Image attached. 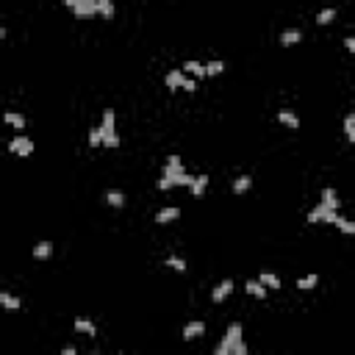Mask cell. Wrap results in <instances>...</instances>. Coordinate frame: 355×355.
<instances>
[{"mask_svg": "<svg viewBox=\"0 0 355 355\" xmlns=\"http://www.w3.org/2000/svg\"><path fill=\"white\" fill-rule=\"evenodd\" d=\"M181 69H183L186 75H192V78H208V73H205V64H200V61H183Z\"/></svg>", "mask_w": 355, "mask_h": 355, "instance_id": "11", "label": "cell"}, {"mask_svg": "<svg viewBox=\"0 0 355 355\" xmlns=\"http://www.w3.org/2000/svg\"><path fill=\"white\" fill-rule=\"evenodd\" d=\"M258 280H261L264 286L269 289V292H275V289H280V277H277L275 272H266V269H264L261 275H258Z\"/></svg>", "mask_w": 355, "mask_h": 355, "instance_id": "17", "label": "cell"}, {"mask_svg": "<svg viewBox=\"0 0 355 355\" xmlns=\"http://www.w3.org/2000/svg\"><path fill=\"white\" fill-rule=\"evenodd\" d=\"M75 330L78 333H86V336H97V325L92 322V319H75Z\"/></svg>", "mask_w": 355, "mask_h": 355, "instance_id": "18", "label": "cell"}, {"mask_svg": "<svg viewBox=\"0 0 355 355\" xmlns=\"http://www.w3.org/2000/svg\"><path fill=\"white\" fill-rule=\"evenodd\" d=\"M178 217H181V208H178V205H167V208H161L156 214V222L158 225H169V222H175Z\"/></svg>", "mask_w": 355, "mask_h": 355, "instance_id": "12", "label": "cell"}, {"mask_svg": "<svg viewBox=\"0 0 355 355\" xmlns=\"http://www.w3.org/2000/svg\"><path fill=\"white\" fill-rule=\"evenodd\" d=\"M300 39H303V33H300L297 28H292V31H283V33H280V45H283V47H292V45H297Z\"/></svg>", "mask_w": 355, "mask_h": 355, "instance_id": "21", "label": "cell"}, {"mask_svg": "<svg viewBox=\"0 0 355 355\" xmlns=\"http://www.w3.org/2000/svg\"><path fill=\"white\" fill-rule=\"evenodd\" d=\"M105 203H109L111 208H122V205H125V194L117 192V189H111V192L105 194Z\"/></svg>", "mask_w": 355, "mask_h": 355, "instance_id": "22", "label": "cell"}, {"mask_svg": "<svg viewBox=\"0 0 355 355\" xmlns=\"http://www.w3.org/2000/svg\"><path fill=\"white\" fill-rule=\"evenodd\" d=\"M100 145H103V128L100 125L89 128V147H100Z\"/></svg>", "mask_w": 355, "mask_h": 355, "instance_id": "25", "label": "cell"}, {"mask_svg": "<svg viewBox=\"0 0 355 355\" xmlns=\"http://www.w3.org/2000/svg\"><path fill=\"white\" fill-rule=\"evenodd\" d=\"M194 89H197V81H194L192 75H189V78L183 81V92H194Z\"/></svg>", "mask_w": 355, "mask_h": 355, "instance_id": "30", "label": "cell"}, {"mask_svg": "<svg viewBox=\"0 0 355 355\" xmlns=\"http://www.w3.org/2000/svg\"><path fill=\"white\" fill-rule=\"evenodd\" d=\"M50 256H53V244H50V241H39V244L33 247V258H37V261H47Z\"/></svg>", "mask_w": 355, "mask_h": 355, "instance_id": "19", "label": "cell"}, {"mask_svg": "<svg viewBox=\"0 0 355 355\" xmlns=\"http://www.w3.org/2000/svg\"><path fill=\"white\" fill-rule=\"evenodd\" d=\"M3 122H6V125H11V128H17V131H25V117L17 114V111H6Z\"/></svg>", "mask_w": 355, "mask_h": 355, "instance_id": "16", "label": "cell"}, {"mask_svg": "<svg viewBox=\"0 0 355 355\" xmlns=\"http://www.w3.org/2000/svg\"><path fill=\"white\" fill-rule=\"evenodd\" d=\"M97 6H100V17H105V20L114 17V6H111V0H97Z\"/></svg>", "mask_w": 355, "mask_h": 355, "instance_id": "27", "label": "cell"}, {"mask_svg": "<svg viewBox=\"0 0 355 355\" xmlns=\"http://www.w3.org/2000/svg\"><path fill=\"white\" fill-rule=\"evenodd\" d=\"M336 228L341 230V233H355V222H350V220H344V217H339V220H336Z\"/></svg>", "mask_w": 355, "mask_h": 355, "instance_id": "28", "label": "cell"}, {"mask_svg": "<svg viewBox=\"0 0 355 355\" xmlns=\"http://www.w3.org/2000/svg\"><path fill=\"white\" fill-rule=\"evenodd\" d=\"M344 47H347L350 53H355V37H347V39H344Z\"/></svg>", "mask_w": 355, "mask_h": 355, "instance_id": "31", "label": "cell"}, {"mask_svg": "<svg viewBox=\"0 0 355 355\" xmlns=\"http://www.w3.org/2000/svg\"><path fill=\"white\" fill-rule=\"evenodd\" d=\"M203 333H205V322H200V319H194V322H189L186 328H183V339H186V341L200 339Z\"/></svg>", "mask_w": 355, "mask_h": 355, "instance_id": "10", "label": "cell"}, {"mask_svg": "<svg viewBox=\"0 0 355 355\" xmlns=\"http://www.w3.org/2000/svg\"><path fill=\"white\" fill-rule=\"evenodd\" d=\"M253 189V178L250 175H239L233 181V194H244V192H250Z\"/></svg>", "mask_w": 355, "mask_h": 355, "instance_id": "20", "label": "cell"}, {"mask_svg": "<svg viewBox=\"0 0 355 355\" xmlns=\"http://www.w3.org/2000/svg\"><path fill=\"white\" fill-rule=\"evenodd\" d=\"M339 217H341L339 214V197H336V192L328 186V189H322V200H319V203L308 211L305 222H308V225H322V222L336 225Z\"/></svg>", "mask_w": 355, "mask_h": 355, "instance_id": "1", "label": "cell"}, {"mask_svg": "<svg viewBox=\"0 0 355 355\" xmlns=\"http://www.w3.org/2000/svg\"><path fill=\"white\" fill-rule=\"evenodd\" d=\"M64 6L73 9V14L78 17V20H92V17L100 14L97 0H64Z\"/></svg>", "mask_w": 355, "mask_h": 355, "instance_id": "5", "label": "cell"}, {"mask_svg": "<svg viewBox=\"0 0 355 355\" xmlns=\"http://www.w3.org/2000/svg\"><path fill=\"white\" fill-rule=\"evenodd\" d=\"M316 283H319V275H313V272H311V275H305V277H300V280H297V289H300V292H311V289H316Z\"/></svg>", "mask_w": 355, "mask_h": 355, "instance_id": "23", "label": "cell"}, {"mask_svg": "<svg viewBox=\"0 0 355 355\" xmlns=\"http://www.w3.org/2000/svg\"><path fill=\"white\" fill-rule=\"evenodd\" d=\"M277 122L286 125V128H292V131H297V128H300V117L294 114L292 109H280V111H277Z\"/></svg>", "mask_w": 355, "mask_h": 355, "instance_id": "9", "label": "cell"}, {"mask_svg": "<svg viewBox=\"0 0 355 355\" xmlns=\"http://www.w3.org/2000/svg\"><path fill=\"white\" fill-rule=\"evenodd\" d=\"M344 133H347V141H352V145H355V125L352 128H344Z\"/></svg>", "mask_w": 355, "mask_h": 355, "instance_id": "32", "label": "cell"}, {"mask_svg": "<svg viewBox=\"0 0 355 355\" xmlns=\"http://www.w3.org/2000/svg\"><path fill=\"white\" fill-rule=\"evenodd\" d=\"M230 292H233V280H230V277H225L222 283H217V286H214V292H211V300H214V303H222V300L230 297Z\"/></svg>", "mask_w": 355, "mask_h": 355, "instance_id": "8", "label": "cell"}, {"mask_svg": "<svg viewBox=\"0 0 355 355\" xmlns=\"http://www.w3.org/2000/svg\"><path fill=\"white\" fill-rule=\"evenodd\" d=\"M0 305H3L6 311H20L22 308V300L14 297V294H9V292H0Z\"/></svg>", "mask_w": 355, "mask_h": 355, "instance_id": "15", "label": "cell"}, {"mask_svg": "<svg viewBox=\"0 0 355 355\" xmlns=\"http://www.w3.org/2000/svg\"><path fill=\"white\" fill-rule=\"evenodd\" d=\"M205 73H208V78L222 75L225 73V61H208V64H205Z\"/></svg>", "mask_w": 355, "mask_h": 355, "instance_id": "26", "label": "cell"}, {"mask_svg": "<svg viewBox=\"0 0 355 355\" xmlns=\"http://www.w3.org/2000/svg\"><path fill=\"white\" fill-rule=\"evenodd\" d=\"M100 128H103V145L105 147H120V136H117V114L111 109L103 111V122H100Z\"/></svg>", "mask_w": 355, "mask_h": 355, "instance_id": "4", "label": "cell"}, {"mask_svg": "<svg viewBox=\"0 0 355 355\" xmlns=\"http://www.w3.org/2000/svg\"><path fill=\"white\" fill-rule=\"evenodd\" d=\"M214 355H247V344H244V330L239 322H233L225 333V339L217 344Z\"/></svg>", "mask_w": 355, "mask_h": 355, "instance_id": "3", "label": "cell"}, {"mask_svg": "<svg viewBox=\"0 0 355 355\" xmlns=\"http://www.w3.org/2000/svg\"><path fill=\"white\" fill-rule=\"evenodd\" d=\"M333 20H336V9H333V6H330V9H322L316 14V25H330Z\"/></svg>", "mask_w": 355, "mask_h": 355, "instance_id": "24", "label": "cell"}, {"mask_svg": "<svg viewBox=\"0 0 355 355\" xmlns=\"http://www.w3.org/2000/svg\"><path fill=\"white\" fill-rule=\"evenodd\" d=\"M167 266H169V269H175V272H186V261H183V258H178V256H169L167 258Z\"/></svg>", "mask_w": 355, "mask_h": 355, "instance_id": "29", "label": "cell"}, {"mask_svg": "<svg viewBox=\"0 0 355 355\" xmlns=\"http://www.w3.org/2000/svg\"><path fill=\"white\" fill-rule=\"evenodd\" d=\"M244 292L250 294V297H258V300H264L269 289H266L261 280H247V283H244Z\"/></svg>", "mask_w": 355, "mask_h": 355, "instance_id": "14", "label": "cell"}, {"mask_svg": "<svg viewBox=\"0 0 355 355\" xmlns=\"http://www.w3.org/2000/svg\"><path fill=\"white\" fill-rule=\"evenodd\" d=\"M192 181H194V175H189L186 169H183L181 156H169L156 186L161 189V192H167V189H172V186H192Z\"/></svg>", "mask_w": 355, "mask_h": 355, "instance_id": "2", "label": "cell"}, {"mask_svg": "<svg viewBox=\"0 0 355 355\" xmlns=\"http://www.w3.org/2000/svg\"><path fill=\"white\" fill-rule=\"evenodd\" d=\"M183 81H186V73H183L181 67H175V69H169V73H167L164 84H167L169 92H178V89H183Z\"/></svg>", "mask_w": 355, "mask_h": 355, "instance_id": "7", "label": "cell"}, {"mask_svg": "<svg viewBox=\"0 0 355 355\" xmlns=\"http://www.w3.org/2000/svg\"><path fill=\"white\" fill-rule=\"evenodd\" d=\"M208 181H211L208 175H194V181H192V186H189V192H192L194 197H203L205 189H208Z\"/></svg>", "mask_w": 355, "mask_h": 355, "instance_id": "13", "label": "cell"}, {"mask_svg": "<svg viewBox=\"0 0 355 355\" xmlns=\"http://www.w3.org/2000/svg\"><path fill=\"white\" fill-rule=\"evenodd\" d=\"M9 150L14 153V156H20V158H31V156H33V141L20 131V133L14 136V139L9 141Z\"/></svg>", "mask_w": 355, "mask_h": 355, "instance_id": "6", "label": "cell"}]
</instances>
